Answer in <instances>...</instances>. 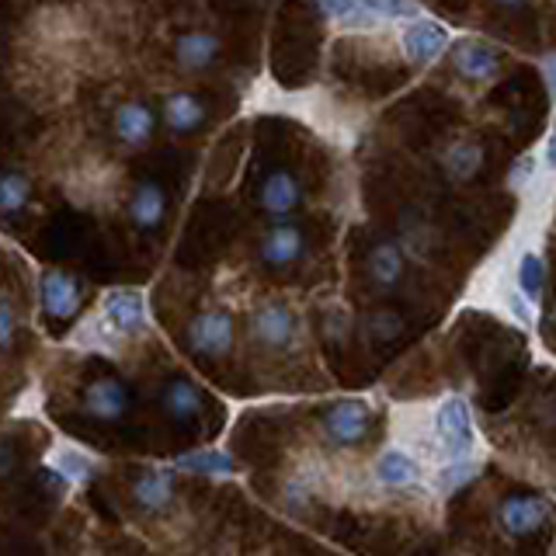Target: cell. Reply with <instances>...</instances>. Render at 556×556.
<instances>
[{
  "label": "cell",
  "mask_w": 556,
  "mask_h": 556,
  "mask_svg": "<svg viewBox=\"0 0 556 556\" xmlns=\"http://www.w3.org/2000/svg\"><path fill=\"white\" fill-rule=\"evenodd\" d=\"M94 327L109 341L139 338L147 330V300L139 289H109L101 295V309Z\"/></svg>",
  "instance_id": "cell-1"
},
{
  "label": "cell",
  "mask_w": 556,
  "mask_h": 556,
  "mask_svg": "<svg viewBox=\"0 0 556 556\" xmlns=\"http://www.w3.org/2000/svg\"><path fill=\"white\" fill-rule=\"evenodd\" d=\"M39 303L49 324H66L74 320L84 306V289L77 282V275H70L63 268H42L39 275Z\"/></svg>",
  "instance_id": "cell-2"
},
{
  "label": "cell",
  "mask_w": 556,
  "mask_h": 556,
  "mask_svg": "<svg viewBox=\"0 0 556 556\" xmlns=\"http://www.w3.org/2000/svg\"><path fill=\"white\" fill-rule=\"evenodd\" d=\"M434 431L452 459H466L473 452V414L463 396H445L434 410Z\"/></svg>",
  "instance_id": "cell-3"
},
{
  "label": "cell",
  "mask_w": 556,
  "mask_h": 556,
  "mask_svg": "<svg viewBox=\"0 0 556 556\" xmlns=\"http://www.w3.org/2000/svg\"><path fill=\"white\" fill-rule=\"evenodd\" d=\"M188 352L199 358H223L233 348V317L226 309H205L188 324Z\"/></svg>",
  "instance_id": "cell-4"
},
{
  "label": "cell",
  "mask_w": 556,
  "mask_h": 556,
  "mask_svg": "<svg viewBox=\"0 0 556 556\" xmlns=\"http://www.w3.org/2000/svg\"><path fill=\"white\" fill-rule=\"evenodd\" d=\"M452 46V35L445 25H439L434 17H414L407 22L404 35H400V49L410 66H431L434 60H442Z\"/></svg>",
  "instance_id": "cell-5"
},
{
  "label": "cell",
  "mask_w": 556,
  "mask_h": 556,
  "mask_svg": "<svg viewBox=\"0 0 556 556\" xmlns=\"http://www.w3.org/2000/svg\"><path fill=\"white\" fill-rule=\"evenodd\" d=\"M132 407V390L118 376H98L80 393V410L94 421H122Z\"/></svg>",
  "instance_id": "cell-6"
},
{
  "label": "cell",
  "mask_w": 556,
  "mask_h": 556,
  "mask_svg": "<svg viewBox=\"0 0 556 556\" xmlns=\"http://www.w3.org/2000/svg\"><path fill=\"white\" fill-rule=\"evenodd\" d=\"M251 338L268 352H286L300 338V317L286 303H265L251 317Z\"/></svg>",
  "instance_id": "cell-7"
},
{
  "label": "cell",
  "mask_w": 556,
  "mask_h": 556,
  "mask_svg": "<svg viewBox=\"0 0 556 556\" xmlns=\"http://www.w3.org/2000/svg\"><path fill=\"white\" fill-rule=\"evenodd\" d=\"M369 404L365 400H341L334 404L327 414H324V434L330 445H344L352 448L365 439V431H369Z\"/></svg>",
  "instance_id": "cell-8"
},
{
  "label": "cell",
  "mask_w": 556,
  "mask_h": 556,
  "mask_svg": "<svg viewBox=\"0 0 556 556\" xmlns=\"http://www.w3.org/2000/svg\"><path fill=\"white\" fill-rule=\"evenodd\" d=\"M257 202L265 208V216H271L275 223H286L303 202V185L292 170H271L268 178L261 181Z\"/></svg>",
  "instance_id": "cell-9"
},
{
  "label": "cell",
  "mask_w": 556,
  "mask_h": 556,
  "mask_svg": "<svg viewBox=\"0 0 556 556\" xmlns=\"http://www.w3.org/2000/svg\"><path fill=\"white\" fill-rule=\"evenodd\" d=\"M261 261L268 268H292L295 261H303L306 254V233L295 223H275L271 230L261 237Z\"/></svg>",
  "instance_id": "cell-10"
},
{
  "label": "cell",
  "mask_w": 556,
  "mask_h": 556,
  "mask_svg": "<svg viewBox=\"0 0 556 556\" xmlns=\"http://www.w3.org/2000/svg\"><path fill=\"white\" fill-rule=\"evenodd\" d=\"M553 518V504L546 497L518 494L501 504V529L508 535H529L535 529H543Z\"/></svg>",
  "instance_id": "cell-11"
},
{
  "label": "cell",
  "mask_w": 556,
  "mask_h": 556,
  "mask_svg": "<svg viewBox=\"0 0 556 556\" xmlns=\"http://www.w3.org/2000/svg\"><path fill=\"white\" fill-rule=\"evenodd\" d=\"M112 129L118 136V143L122 147H129V150H139V147H147L150 139H153V129H156V115L147 101H122L115 115H112Z\"/></svg>",
  "instance_id": "cell-12"
},
{
  "label": "cell",
  "mask_w": 556,
  "mask_h": 556,
  "mask_svg": "<svg viewBox=\"0 0 556 556\" xmlns=\"http://www.w3.org/2000/svg\"><path fill=\"white\" fill-rule=\"evenodd\" d=\"M132 501L143 515H161L174 501V469H143L132 483Z\"/></svg>",
  "instance_id": "cell-13"
},
{
  "label": "cell",
  "mask_w": 556,
  "mask_h": 556,
  "mask_svg": "<svg viewBox=\"0 0 556 556\" xmlns=\"http://www.w3.org/2000/svg\"><path fill=\"white\" fill-rule=\"evenodd\" d=\"M126 213H129V223L136 226V230H156V226L164 223L167 216V195H164V188L156 185V181H139L132 188V195H129V205H126Z\"/></svg>",
  "instance_id": "cell-14"
},
{
  "label": "cell",
  "mask_w": 556,
  "mask_h": 556,
  "mask_svg": "<svg viewBox=\"0 0 556 556\" xmlns=\"http://www.w3.org/2000/svg\"><path fill=\"white\" fill-rule=\"evenodd\" d=\"M452 63H456V70L466 77V80H494L497 70H501V60L494 46H486L480 39H463L456 42V49H452Z\"/></svg>",
  "instance_id": "cell-15"
},
{
  "label": "cell",
  "mask_w": 556,
  "mask_h": 556,
  "mask_svg": "<svg viewBox=\"0 0 556 556\" xmlns=\"http://www.w3.org/2000/svg\"><path fill=\"white\" fill-rule=\"evenodd\" d=\"M205 122V104L199 94L191 91H174L164 98V126L174 132V136H191L199 132Z\"/></svg>",
  "instance_id": "cell-16"
},
{
  "label": "cell",
  "mask_w": 556,
  "mask_h": 556,
  "mask_svg": "<svg viewBox=\"0 0 556 556\" xmlns=\"http://www.w3.org/2000/svg\"><path fill=\"white\" fill-rule=\"evenodd\" d=\"M219 39L213 31H185L178 42H174V60H178L181 70H191V74H199V70H208L216 60H219Z\"/></svg>",
  "instance_id": "cell-17"
},
{
  "label": "cell",
  "mask_w": 556,
  "mask_h": 556,
  "mask_svg": "<svg viewBox=\"0 0 556 556\" xmlns=\"http://www.w3.org/2000/svg\"><path fill=\"white\" fill-rule=\"evenodd\" d=\"M161 407L167 417H174V421H191V417L202 410V393L191 379L174 376L164 382V390H161Z\"/></svg>",
  "instance_id": "cell-18"
},
{
  "label": "cell",
  "mask_w": 556,
  "mask_h": 556,
  "mask_svg": "<svg viewBox=\"0 0 556 556\" xmlns=\"http://www.w3.org/2000/svg\"><path fill=\"white\" fill-rule=\"evenodd\" d=\"M376 480L382 486H393V491H404V486H414L421 480V466L404 448H390L376 459Z\"/></svg>",
  "instance_id": "cell-19"
},
{
  "label": "cell",
  "mask_w": 556,
  "mask_h": 556,
  "mask_svg": "<svg viewBox=\"0 0 556 556\" xmlns=\"http://www.w3.org/2000/svg\"><path fill=\"white\" fill-rule=\"evenodd\" d=\"M369 278L379 289H396L404 282V251L393 240H379L369 251Z\"/></svg>",
  "instance_id": "cell-20"
},
{
  "label": "cell",
  "mask_w": 556,
  "mask_h": 556,
  "mask_svg": "<svg viewBox=\"0 0 556 556\" xmlns=\"http://www.w3.org/2000/svg\"><path fill=\"white\" fill-rule=\"evenodd\" d=\"M31 178L25 170H0V219H14L22 216L28 202H31Z\"/></svg>",
  "instance_id": "cell-21"
},
{
  "label": "cell",
  "mask_w": 556,
  "mask_h": 556,
  "mask_svg": "<svg viewBox=\"0 0 556 556\" xmlns=\"http://www.w3.org/2000/svg\"><path fill=\"white\" fill-rule=\"evenodd\" d=\"M49 466L63 483H87L98 473V463L87 456V452L74 448V445H63V448H52L49 452Z\"/></svg>",
  "instance_id": "cell-22"
},
{
  "label": "cell",
  "mask_w": 556,
  "mask_h": 556,
  "mask_svg": "<svg viewBox=\"0 0 556 556\" xmlns=\"http://www.w3.org/2000/svg\"><path fill=\"white\" fill-rule=\"evenodd\" d=\"M174 469H185V473H205V477H226V473H233L237 463H233L230 452L195 448V452H185V456L174 463Z\"/></svg>",
  "instance_id": "cell-23"
},
{
  "label": "cell",
  "mask_w": 556,
  "mask_h": 556,
  "mask_svg": "<svg viewBox=\"0 0 556 556\" xmlns=\"http://www.w3.org/2000/svg\"><path fill=\"white\" fill-rule=\"evenodd\" d=\"M483 167V147L480 143H456L445 153V174L452 181H469Z\"/></svg>",
  "instance_id": "cell-24"
},
{
  "label": "cell",
  "mask_w": 556,
  "mask_h": 556,
  "mask_svg": "<svg viewBox=\"0 0 556 556\" xmlns=\"http://www.w3.org/2000/svg\"><path fill=\"white\" fill-rule=\"evenodd\" d=\"M518 289L526 292L529 303H535L539 295L546 292V261H543V254L526 251L518 257Z\"/></svg>",
  "instance_id": "cell-25"
},
{
  "label": "cell",
  "mask_w": 556,
  "mask_h": 556,
  "mask_svg": "<svg viewBox=\"0 0 556 556\" xmlns=\"http://www.w3.org/2000/svg\"><path fill=\"white\" fill-rule=\"evenodd\" d=\"M320 8L334 17L341 28H372L376 17L362 8V0H320Z\"/></svg>",
  "instance_id": "cell-26"
},
{
  "label": "cell",
  "mask_w": 556,
  "mask_h": 556,
  "mask_svg": "<svg viewBox=\"0 0 556 556\" xmlns=\"http://www.w3.org/2000/svg\"><path fill=\"white\" fill-rule=\"evenodd\" d=\"M362 8L372 17H390V22H414V17H421L417 0H362Z\"/></svg>",
  "instance_id": "cell-27"
},
{
  "label": "cell",
  "mask_w": 556,
  "mask_h": 556,
  "mask_svg": "<svg viewBox=\"0 0 556 556\" xmlns=\"http://www.w3.org/2000/svg\"><path fill=\"white\" fill-rule=\"evenodd\" d=\"M477 473H480V466L469 456L466 459H452V463H445L439 469V491H445V494L459 491V486H466L469 480H477Z\"/></svg>",
  "instance_id": "cell-28"
},
{
  "label": "cell",
  "mask_w": 556,
  "mask_h": 556,
  "mask_svg": "<svg viewBox=\"0 0 556 556\" xmlns=\"http://www.w3.org/2000/svg\"><path fill=\"white\" fill-rule=\"evenodd\" d=\"M17 341V309L11 295H0V352H11Z\"/></svg>",
  "instance_id": "cell-29"
},
{
  "label": "cell",
  "mask_w": 556,
  "mask_h": 556,
  "mask_svg": "<svg viewBox=\"0 0 556 556\" xmlns=\"http://www.w3.org/2000/svg\"><path fill=\"white\" fill-rule=\"evenodd\" d=\"M369 334H372L376 341H390V338H396V334H400V317H396V313H390V309L372 313V317H369Z\"/></svg>",
  "instance_id": "cell-30"
},
{
  "label": "cell",
  "mask_w": 556,
  "mask_h": 556,
  "mask_svg": "<svg viewBox=\"0 0 556 556\" xmlns=\"http://www.w3.org/2000/svg\"><path fill=\"white\" fill-rule=\"evenodd\" d=\"M508 309L515 313L521 324H532V309H529V300H526V292H521V289L508 292Z\"/></svg>",
  "instance_id": "cell-31"
},
{
  "label": "cell",
  "mask_w": 556,
  "mask_h": 556,
  "mask_svg": "<svg viewBox=\"0 0 556 556\" xmlns=\"http://www.w3.org/2000/svg\"><path fill=\"white\" fill-rule=\"evenodd\" d=\"M535 174V156H521V161L515 164V170H511V185L515 188H526V181Z\"/></svg>",
  "instance_id": "cell-32"
},
{
  "label": "cell",
  "mask_w": 556,
  "mask_h": 556,
  "mask_svg": "<svg viewBox=\"0 0 556 556\" xmlns=\"http://www.w3.org/2000/svg\"><path fill=\"white\" fill-rule=\"evenodd\" d=\"M14 466H17V452L11 442H0V480H8L14 473Z\"/></svg>",
  "instance_id": "cell-33"
},
{
  "label": "cell",
  "mask_w": 556,
  "mask_h": 556,
  "mask_svg": "<svg viewBox=\"0 0 556 556\" xmlns=\"http://www.w3.org/2000/svg\"><path fill=\"white\" fill-rule=\"evenodd\" d=\"M543 74H546V87H549V98L556 101V56H549L543 63Z\"/></svg>",
  "instance_id": "cell-34"
},
{
  "label": "cell",
  "mask_w": 556,
  "mask_h": 556,
  "mask_svg": "<svg viewBox=\"0 0 556 556\" xmlns=\"http://www.w3.org/2000/svg\"><path fill=\"white\" fill-rule=\"evenodd\" d=\"M546 167L549 170H556V126H553V132H549V139H546Z\"/></svg>",
  "instance_id": "cell-35"
},
{
  "label": "cell",
  "mask_w": 556,
  "mask_h": 556,
  "mask_svg": "<svg viewBox=\"0 0 556 556\" xmlns=\"http://www.w3.org/2000/svg\"><path fill=\"white\" fill-rule=\"evenodd\" d=\"M494 4H501V8H521L526 0H494Z\"/></svg>",
  "instance_id": "cell-36"
},
{
  "label": "cell",
  "mask_w": 556,
  "mask_h": 556,
  "mask_svg": "<svg viewBox=\"0 0 556 556\" xmlns=\"http://www.w3.org/2000/svg\"><path fill=\"white\" fill-rule=\"evenodd\" d=\"M553 324H556V306H553Z\"/></svg>",
  "instance_id": "cell-37"
}]
</instances>
